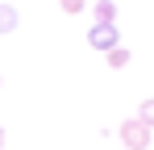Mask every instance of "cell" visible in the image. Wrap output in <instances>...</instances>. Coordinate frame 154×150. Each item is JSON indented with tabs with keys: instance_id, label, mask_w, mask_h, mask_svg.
Here are the masks:
<instances>
[{
	"instance_id": "6da1fadb",
	"label": "cell",
	"mask_w": 154,
	"mask_h": 150,
	"mask_svg": "<svg viewBox=\"0 0 154 150\" xmlns=\"http://www.w3.org/2000/svg\"><path fill=\"white\" fill-rule=\"evenodd\" d=\"M121 142H125V150H150V125L142 121V117H129V121H121Z\"/></svg>"
},
{
	"instance_id": "7a4b0ae2",
	"label": "cell",
	"mask_w": 154,
	"mask_h": 150,
	"mask_svg": "<svg viewBox=\"0 0 154 150\" xmlns=\"http://www.w3.org/2000/svg\"><path fill=\"white\" fill-rule=\"evenodd\" d=\"M88 42L96 50H112V46H121V33H117V21H96L92 29H88Z\"/></svg>"
},
{
	"instance_id": "3957f363",
	"label": "cell",
	"mask_w": 154,
	"mask_h": 150,
	"mask_svg": "<svg viewBox=\"0 0 154 150\" xmlns=\"http://www.w3.org/2000/svg\"><path fill=\"white\" fill-rule=\"evenodd\" d=\"M21 25V17H17V8L8 4V0H0V33H13Z\"/></svg>"
},
{
	"instance_id": "277c9868",
	"label": "cell",
	"mask_w": 154,
	"mask_h": 150,
	"mask_svg": "<svg viewBox=\"0 0 154 150\" xmlns=\"http://www.w3.org/2000/svg\"><path fill=\"white\" fill-rule=\"evenodd\" d=\"M104 63H108L112 71H121V67H129V50H125V46H112V50H104Z\"/></svg>"
},
{
	"instance_id": "5b68a950",
	"label": "cell",
	"mask_w": 154,
	"mask_h": 150,
	"mask_svg": "<svg viewBox=\"0 0 154 150\" xmlns=\"http://www.w3.org/2000/svg\"><path fill=\"white\" fill-rule=\"evenodd\" d=\"M96 21H117V4L112 0H96Z\"/></svg>"
},
{
	"instance_id": "8992f818",
	"label": "cell",
	"mask_w": 154,
	"mask_h": 150,
	"mask_svg": "<svg viewBox=\"0 0 154 150\" xmlns=\"http://www.w3.org/2000/svg\"><path fill=\"white\" fill-rule=\"evenodd\" d=\"M137 117H142V121H146V125L154 129V96H146L142 104H137Z\"/></svg>"
},
{
	"instance_id": "52a82bcc",
	"label": "cell",
	"mask_w": 154,
	"mask_h": 150,
	"mask_svg": "<svg viewBox=\"0 0 154 150\" xmlns=\"http://www.w3.org/2000/svg\"><path fill=\"white\" fill-rule=\"evenodd\" d=\"M63 4V13H71V17H79L83 8H88V0H58Z\"/></svg>"
},
{
	"instance_id": "ba28073f",
	"label": "cell",
	"mask_w": 154,
	"mask_h": 150,
	"mask_svg": "<svg viewBox=\"0 0 154 150\" xmlns=\"http://www.w3.org/2000/svg\"><path fill=\"white\" fill-rule=\"evenodd\" d=\"M4 138H8V133H4V125H0V150H4Z\"/></svg>"
},
{
	"instance_id": "9c48e42d",
	"label": "cell",
	"mask_w": 154,
	"mask_h": 150,
	"mask_svg": "<svg viewBox=\"0 0 154 150\" xmlns=\"http://www.w3.org/2000/svg\"><path fill=\"white\" fill-rule=\"evenodd\" d=\"M0 83H4V79H0Z\"/></svg>"
},
{
	"instance_id": "30bf717a",
	"label": "cell",
	"mask_w": 154,
	"mask_h": 150,
	"mask_svg": "<svg viewBox=\"0 0 154 150\" xmlns=\"http://www.w3.org/2000/svg\"><path fill=\"white\" fill-rule=\"evenodd\" d=\"M8 4H13V0H8Z\"/></svg>"
}]
</instances>
